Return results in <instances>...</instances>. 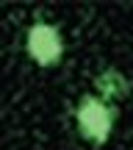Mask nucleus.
<instances>
[{
	"mask_svg": "<svg viewBox=\"0 0 133 150\" xmlns=\"http://www.w3.org/2000/svg\"><path fill=\"white\" fill-rule=\"evenodd\" d=\"M97 97L106 103H119L130 95V81L125 78V72H119L117 67H106L103 72H97L94 78Z\"/></svg>",
	"mask_w": 133,
	"mask_h": 150,
	"instance_id": "7ed1b4c3",
	"label": "nucleus"
},
{
	"mask_svg": "<svg viewBox=\"0 0 133 150\" xmlns=\"http://www.w3.org/2000/svg\"><path fill=\"white\" fill-rule=\"evenodd\" d=\"M25 50L31 56L33 64L44 67H56L64 59V36H61V28L53 22H33L25 33Z\"/></svg>",
	"mask_w": 133,
	"mask_h": 150,
	"instance_id": "f03ea898",
	"label": "nucleus"
},
{
	"mask_svg": "<svg viewBox=\"0 0 133 150\" xmlns=\"http://www.w3.org/2000/svg\"><path fill=\"white\" fill-rule=\"evenodd\" d=\"M114 122H117V108L100 100L97 95H83L75 106V128L80 139L91 145H106L114 134Z\"/></svg>",
	"mask_w": 133,
	"mask_h": 150,
	"instance_id": "f257e3e1",
	"label": "nucleus"
}]
</instances>
